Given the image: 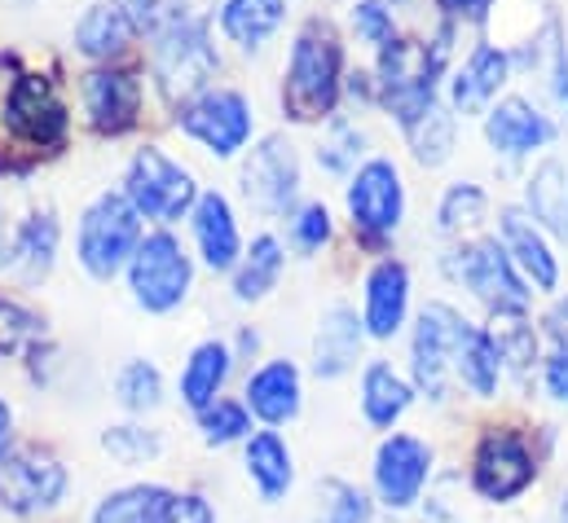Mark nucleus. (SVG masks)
I'll return each mask as SVG.
<instances>
[{
  "label": "nucleus",
  "instance_id": "nucleus-20",
  "mask_svg": "<svg viewBox=\"0 0 568 523\" xmlns=\"http://www.w3.org/2000/svg\"><path fill=\"white\" fill-rule=\"evenodd\" d=\"M194 238L199 252L212 268H230L239 260V229H234V212L221 194H203L194 203Z\"/></svg>",
  "mask_w": 568,
  "mask_h": 523
},
{
  "label": "nucleus",
  "instance_id": "nucleus-30",
  "mask_svg": "<svg viewBox=\"0 0 568 523\" xmlns=\"http://www.w3.org/2000/svg\"><path fill=\"white\" fill-rule=\"evenodd\" d=\"M529 207H534V216L547 229H556L560 238H568V181H565V167L556 158H547L538 167V176L529 185Z\"/></svg>",
  "mask_w": 568,
  "mask_h": 523
},
{
  "label": "nucleus",
  "instance_id": "nucleus-27",
  "mask_svg": "<svg viewBox=\"0 0 568 523\" xmlns=\"http://www.w3.org/2000/svg\"><path fill=\"white\" fill-rule=\"evenodd\" d=\"M410 383L393 375V366L375 361L366 375H362V409H366V422L371 427H393L406 409H410Z\"/></svg>",
  "mask_w": 568,
  "mask_h": 523
},
{
  "label": "nucleus",
  "instance_id": "nucleus-35",
  "mask_svg": "<svg viewBox=\"0 0 568 523\" xmlns=\"http://www.w3.org/2000/svg\"><path fill=\"white\" fill-rule=\"evenodd\" d=\"M58 252V225L49 216H31L18 229V260L27 264V277H44Z\"/></svg>",
  "mask_w": 568,
  "mask_h": 523
},
{
  "label": "nucleus",
  "instance_id": "nucleus-19",
  "mask_svg": "<svg viewBox=\"0 0 568 523\" xmlns=\"http://www.w3.org/2000/svg\"><path fill=\"white\" fill-rule=\"evenodd\" d=\"M485 136H489V145L503 150V154H525V150H538L542 141H551V124H547L529 102L511 98V102H498V106L489 111Z\"/></svg>",
  "mask_w": 568,
  "mask_h": 523
},
{
  "label": "nucleus",
  "instance_id": "nucleus-21",
  "mask_svg": "<svg viewBox=\"0 0 568 523\" xmlns=\"http://www.w3.org/2000/svg\"><path fill=\"white\" fill-rule=\"evenodd\" d=\"M362 326H366V321H357V312H348V308H331V312L322 317L317 343H313V352H317V375H322V379H339V375L357 361Z\"/></svg>",
  "mask_w": 568,
  "mask_h": 523
},
{
  "label": "nucleus",
  "instance_id": "nucleus-38",
  "mask_svg": "<svg viewBox=\"0 0 568 523\" xmlns=\"http://www.w3.org/2000/svg\"><path fill=\"white\" fill-rule=\"evenodd\" d=\"M102 449L115 458V462H124V466H138V462H150V458H159V435L154 431H145V427H111L106 435H102Z\"/></svg>",
  "mask_w": 568,
  "mask_h": 523
},
{
  "label": "nucleus",
  "instance_id": "nucleus-14",
  "mask_svg": "<svg viewBox=\"0 0 568 523\" xmlns=\"http://www.w3.org/2000/svg\"><path fill=\"white\" fill-rule=\"evenodd\" d=\"M348 212H353V225L366 238H384V234L397 229V221H402V176L388 158H371L353 176Z\"/></svg>",
  "mask_w": 568,
  "mask_h": 523
},
{
  "label": "nucleus",
  "instance_id": "nucleus-51",
  "mask_svg": "<svg viewBox=\"0 0 568 523\" xmlns=\"http://www.w3.org/2000/svg\"><path fill=\"white\" fill-rule=\"evenodd\" d=\"M560 523H568V493H565V502H560Z\"/></svg>",
  "mask_w": 568,
  "mask_h": 523
},
{
  "label": "nucleus",
  "instance_id": "nucleus-17",
  "mask_svg": "<svg viewBox=\"0 0 568 523\" xmlns=\"http://www.w3.org/2000/svg\"><path fill=\"white\" fill-rule=\"evenodd\" d=\"M406 299H410V273L406 264L384 260L366 277V330L375 339H393L406 321Z\"/></svg>",
  "mask_w": 568,
  "mask_h": 523
},
{
  "label": "nucleus",
  "instance_id": "nucleus-8",
  "mask_svg": "<svg viewBox=\"0 0 568 523\" xmlns=\"http://www.w3.org/2000/svg\"><path fill=\"white\" fill-rule=\"evenodd\" d=\"M454 277H463L494 317H525V308H529V290H525L516 264L507 256V247H498L494 238L458 252Z\"/></svg>",
  "mask_w": 568,
  "mask_h": 523
},
{
  "label": "nucleus",
  "instance_id": "nucleus-11",
  "mask_svg": "<svg viewBox=\"0 0 568 523\" xmlns=\"http://www.w3.org/2000/svg\"><path fill=\"white\" fill-rule=\"evenodd\" d=\"M467 330L471 326L449 304H432V308L419 312V326H415V383L432 400L445 396V370H449V361H458V348H463Z\"/></svg>",
  "mask_w": 568,
  "mask_h": 523
},
{
  "label": "nucleus",
  "instance_id": "nucleus-41",
  "mask_svg": "<svg viewBox=\"0 0 568 523\" xmlns=\"http://www.w3.org/2000/svg\"><path fill=\"white\" fill-rule=\"evenodd\" d=\"M291 238H295L300 252H317V247L331 238V212H326L322 203L304 207V212L295 216V225H291Z\"/></svg>",
  "mask_w": 568,
  "mask_h": 523
},
{
  "label": "nucleus",
  "instance_id": "nucleus-36",
  "mask_svg": "<svg viewBox=\"0 0 568 523\" xmlns=\"http://www.w3.org/2000/svg\"><path fill=\"white\" fill-rule=\"evenodd\" d=\"M115 396H120L124 409L145 413V409H154L163 400V379H159V370L150 361H129L120 370V379H115Z\"/></svg>",
  "mask_w": 568,
  "mask_h": 523
},
{
  "label": "nucleus",
  "instance_id": "nucleus-43",
  "mask_svg": "<svg viewBox=\"0 0 568 523\" xmlns=\"http://www.w3.org/2000/svg\"><path fill=\"white\" fill-rule=\"evenodd\" d=\"M159 523H216V515L199 493H172L159 511Z\"/></svg>",
  "mask_w": 568,
  "mask_h": 523
},
{
  "label": "nucleus",
  "instance_id": "nucleus-3",
  "mask_svg": "<svg viewBox=\"0 0 568 523\" xmlns=\"http://www.w3.org/2000/svg\"><path fill=\"white\" fill-rule=\"evenodd\" d=\"M142 247V212L129 203V194H102L80 225V264L111 281L124 264H133Z\"/></svg>",
  "mask_w": 568,
  "mask_h": 523
},
{
  "label": "nucleus",
  "instance_id": "nucleus-2",
  "mask_svg": "<svg viewBox=\"0 0 568 523\" xmlns=\"http://www.w3.org/2000/svg\"><path fill=\"white\" fill-rule=\"evenodd\" d=\"M154 75L163 98L176 106L203 98L207 80L216 75V49L207 40V27L194 18H168L159 27V49H154Z\"/></svg>",
  "mask_w": 568,
  "mask_h": 523
},
{
  "label": "nucleus",
  "instance_id": "nucleus-49",
  "mask_svg": "<svg viewBox=\"0 0 568 523\" xmlns=\"http://www.w3.org/2000/svg\"><path fill=\"white\" fill-rule=\"evenodd\" d=\"M556 84H560V102H568V53H565V44H556Z\"/></svg>",
  "mask_w": 568,
  "mask_h": 523
},
{
  "label": "nucleus",
  "instance_id": "nucleus-22",
  "mask_svg": "<svg viewBox=\"0 0 568 523\" xmlns=\"http://www.w3.org/2000/svg\"><path fill=\"white\" fill-rule=\"evenodd\" d=\"M230 348L225 343H199L194 352H190V361H185V375H181V400L194 409V413H203L207 404H216V396L225 388V379H230Z\"/></svg>",
  "mask_w": 568,
  "mask_h": 523
},
{
  "label": "nucleus",
  "instance_id": "nucleus-7",
  "mask_svg": "<svg viewBox=\"0 0 568 523\" xmlns=\"http://www.w3.org/2000/svg\"><path fill=\"white\" fill-rule=\"evenodd\" d=\"M538 475V458L520 431H489L471 462V484L485 502H511L520 498Z\"/></svg>",
  "mask_w": 568,
  "mask_h": 523
},
{
  "label": "nucleus",
  "instance_id": "nucleus-34",
  "mask_svg": "<svg viewBox=\"0 0 568 523\" xmlns=\"http://www.w3.org/2000/svg\"><path fill=\"white\" fill-rule=\"evenodd\" d=\"M40 339H44V321L22 304L0 299V357H27L40 348Z\"/></svg>",
  "mask_w": 568,
  "mask_h": 523
},
{
  "label": "nucleus",
  "instance_id": "nucleus-44",
  "mask_svg": "<svg viewBox=\"0 0 568 523\" xmlns=\"http://www.w3.org/2000/svg\"><path fill=\"white\" fill-rule=\"evenodd\" d=\"M547 392L556 396V400H568V348H560L547 361Z\"/></svg>",
  "mask_w": 568,
  "mask_h": 523
},
{
  "label": "nucleus",
  "instance_id": "nucleus-48",
  "mask_svg": "<svg viewBox=\"0 0 568 523\" xmlns=\"http://www.w3.org/2000/svg\"><path fill=\"white\" fill-rule=\"evenodd\" d=\"M111 4H120L129 18H133V27H145L154 13H150V0H111Z\"/></svg>",
  "mask_w": 568,
  "mask_h": 523
},
{
  "label": "nucleus",
  "instance_id": "nucleus-6",
  "mask_svg": "<svg viewBox=\"0 0 568 523\" xmlns=\"http://www.w3.org/2000/svg\"><path fill=\"white\" fill-rule=\"evenodd\" d=\"M133 295L145 312H172L185 290H190V260L172 234H150L142 238L138 256L129 264Z\"/></svg>",
  "mask_w": 568,
  "mask_h": 523
},
{
  "label": "nucleus",
  "instance_id": "nucleus-1",
  "mask_svg": "<svg viewBox=\"0 0 568 523\" xmlns=\"http://www.w3.org/2000/svg\"><path fill=\"white\" fill-rule=\"evenodd\" d=\"M339 40L326 22H308L291 49V66L283 80V111L295 124H313L335 111L339 98Z\"/></svg>",
  "mask_w": 568,
  "mask_h": 523
},
{
  "label": "nucleus",
  "instance_id": "nucleus-16",
  "mask_svg": "<svg viewBox=\"0 0 568 523\" xmlns=\"http://www.w3.org/2000/svg\"><path fill=\"white\" fill-rule=\"evenodd\" d=\"M84 106L98 132H129L142 111V80L133 71H93L84 75Z\"/></svg>",
  "mask_w": 568,
  "mask_h": 523
},
{
  "label": "nucleus",
  "instance_id": "nucleus-26",
  "mask_svg": "<svg viewBox=\"0 0 568 523\" xmlns=\"http://www.w3.org/2000/svg\"><path fill=\"white\" fill-rule=\"evenodd\" d=\"M286 13V0H225L221 9V27L234 44L243 49H261Z\"/></svg>",
  "mask_w": 568,
  "mask_h": 523
},
{
  "label": "nucleus",
  "instance_id": "nucleus-37",
  "mask_svg": "<svg viewBox=\"0 0 568 523\" xmlns=\"http://www.w3.org/2000/svg\"><path fill=\"white\" fill-rule=\"evenodd\" d=\"M199 427H203V440H207V444H234V440H243V435L252 431L247 409L234 404V400H216V404H207V409L199 413Z\"/></svg>",
  "mask_w": 568,
  "mask_h": 523
},
{
  "label": "nucleus",
  "instance_id": "nucleus-5",
  "mask_svg": "<svg viewBox=\"0 0 568 523\" xmlns=\"http://www.w3.org/2000/svg\"><path fill=\"white\" fill-rule=\"evenodd\" d=\"M67 493V466L44 449H9L0 458V506L9 515L53 511Z\"/></svg>",
  "mask_w": 568,
  "mask_h": 523
},
{
  "label": "nucleus",
  "instance_id": "nucleus-10",
  "mask_svg": "<svg viewBox=\"0 0 568 523\" xmlns=\"http://www.w3.org/2000/svg\"><path fill=\"white\" fill-rule=\"evenodd\" d=\"M176 124L190 132L194 141H203L212 154L230 158V154H234V150H243V145H247V136H252V106H247V98H243V93L212 89V93H203V98L185 102V106H181V115H176Z\"/></svg>",
  "mask_w": 568,
  "mask_h": 523
},
{
  "label": "nucleus",
  "instance_id": "nucleus-18",
  "mask_svg": "<svg viewBox=\"0 0 568 523\" xmlns=\"http://www.w3.org/2000/svg\"><path fill=\"white\" fill-rule=\"evenodd\" d=\"M247 409L270 422L283 427L300 413V370L291 361H270L247 379Z\"/></svg>",
  "mask_w": 568,
  "mask_h": 523
},
{
  "label": "nucleus",
  "instance_id": "nucleus-12",
  "mask_svg": "<svg viewBox=\"0 0 568 523\" xmlns=\"http://www.w3.org/2000/svg\"><path fill=\"white\" fill-rule=\"evenodd\" d=\"M4 124H9L13 136H22L27 145L58 150V145L67 141V106L58 102V93L49 89L44 75H22V80L9 89Z\"/></svg>",
  "mask_w": 568,
  "mask_h": 523
},
{
  "label": "nucleus",
  "instance_id": "nucleus-15",
  "mask_svg": "<svg viewBox=\"0 0 568 523\" xmlns=\"http://www.w3.org/2000/svg\"><path fill=\"white\" fill-rule=\"evenodd\" d=\"M243 189H247V198H252L256 207H265V212H286V207H291V198H295V189H300V163H295L291 141L265 136V141L252 150V158H247V167H243Z\"/></svg>",
  "mask_w": 568,
  "mask_h": 523
},
{
  "label": "nucleus",
  "instance_id": "nucleus-31",
  "mask_svg": "<svg viewBox=\"0 0 568 523\" xmlns=\"http://www.w3.org/2000/svg\"><path fill=\"white\" fill-rule=\"evenodd\" d=\"M168 498H172V493L159 489V484L120 489V493H111V498L98 506L93 523H159V511H163Z\"/></svg>",
  "mask_w": 568,
  "mask_h": 523
},
{
  "label": "nucleus",
  "instance_id": "nucleus-47",
  "mask_svg": "<svg viewBox=\"0 0 568 523\" xmlns=\"http://www.w3.org/2000/svg\"><path fill=\"white\" fill-rule=\"evenodd\" d=\"M547 330L556 335V343H560V348H568V299H560V304L547 312Z\"/></svg>",
  "mask_w": 568,
  "mask_h": 523
},
{
  "label": "nucleus",
  "instance_id": "nucleus-50",
  "mask_svg": "<svg viewBox=\"0 0 568 523\" xmlns=\"http://www.w3.org/2000/svg\"><path fill=\"white\" fill-rule=\"evenodd\" d=\"M9 427H13V413H9V404L0 400V458L9 453Z\"/></svg>",
  "mask_w": 568,
  "mask_h": 523
},
{
  "label": "nucleus",
  "instance_id": "nucleus-39",
  "mask_svg": "<svg viewBox=\"0 0 568 523\" xmlns=\"http://www.w3.org/2000/svg\"><path fill=\"white\" fill-rule=\"evenodd\" d=\"M485 216V194L476 189V185H454L449 194H445V203H440V229H463V225H476Z\"/></svg>",
  "mask_w": 568,
  "mask_h": 523
},
{
  "label": "nucleus",
  "instance_id": "nucleus-25",
  "mask_svg": "<svg viewBox=\"0 0 568 523\" xmlns=\"http://www.w3.org/2000/svg\"><path fill=\"white\" fill-rule=\"evenodd\" d=\"M503 80H507V53L494 49V44H480V49L471 53V62L463 66V75L454 80V106H458L463 115L480 111V106L498 93Z\"/></svg>",
  "mask_w": 568,
  "mask_h": 523
},
{
  "label": "nucleus",
  "instance_id": "nucleus-23",
  "mask_svg": "<svg viewBox=\"0 0 568 523\" xmlns=\"http://www.w3.org/2000/svg\"><path fill=\"white\" fill-rule=\"evenodd\" d=\"M247 475H252V484L261 489L265 502H283L291 493L295 466H291V449L283 444L278 431H261V435L247 440Z\"/></svg>",
  "mask_w": 568,
  "mask_h": 523
},
{
  "label": "nucleus",
  "instance_id": "nucleus-40",
  "mask_svg": "<svg viewBox=\"0 0 568 523\" xmlns=\"http://www.w3.org/2000/svg\"><path fill=\"white\" fill-rule=\"evenodd\" d=\"M353 22H357V35L371 40V44H388L393 40V9L384 0H362L353 9Z\"/></svg>",
  "mask_w": 568,
  "mask_h": 523
},
{
  "label": "nucleus",
  "instance_id": "nucleus-32",
  "mask_svg": "<svg viewBox=\"0 0 568 523\" xmlns=\"http://www.w3.org/2000/svg\"><path fill=\"white\" fill-rule=\"evenodd\" d=\"M278 273H283V247H278V238L265 234V238L252 243L247 260H243V268H239V277H234V295H239V299H261V295L274 290Z\"/></svg>",
  "mask_w": 568,
  "mask_h": 523
},
{
  "label": "nucleus",
  "instance_id": "nucleus-4",
  "mask_svg": "<svg viewBox=\"0 0 568 523\" xmlns=\"http://www.w3.org/2000/svg\"><path fill=\"white\" fill-rule=\"evenodd\" d=\"M445 66V40L440 44H419V40H388L384 58H379V75H384V102L388 111L406 124H415L427 106H436L432 89L436 75Z\"/></svg>",
  "mask_w": 568,
  "mask_h": 523
},
{
  "label": "nucleus",
  "instance_id": "nucleus-28",
  "mask_svg": "<svg viewBox=\"0 0 568 523\" xmlns=\"http://www.w3.org/2000/svg\"><path fill=\"white\" fill-rule=\"evenodd\" d=\"M133 31H138V27H133V18H129L120 4H93V9L80 18V27H75V44H80V53H89V58H111V53H120V49L129 44Z\"/></svg>",
  "mask_w": 568,
  "mask_h": 523
},
{
  "label": "nucleus",
  "instance_id": "nucleus-24",
  "mask_svg": "<svg viewBox=\"0 0 568 523\" xmlns=\"http://www.w3.org/2000/svg\"><path fill=\"white\" fill-rule=\"evenodd\" d=\"M503 238H507V256H516V264L534 277V286L556 290L560 281V264L551 256V247L542 243V234L529 225V216L520 212H503Z\"/></svg>",
  "mask_w": 568,
  "mask_h": 523
},
{
  "label": "nucleus",
  "instance_id": "nucleus-45",
  "mask_svg": "<svg viewBox=\"0 0 568 523\" xmlns=\"http://www.w3.org/2000/svg\"><path fill=\"white\" fill-rule=\"evenodd\" d=\"M357 145H362V136H357V132H339V141L322 150V158H326V167H335V172H344V167H348V158H353L348 150H357Z\"/></svg>",
  "mask_w": 568,
  "mask_h": 523
},
{
  "label": "nucleus",
  "instance_id": "nucleus-33",
  "mask_svg": "<svg viewBox=\"0 0 568 523\" xmlns=\"http://www.w3.org/2000/svg\"><path fill=\"white\" fill-rule=\"evenodd\" d=\"M406 136H410V145H415V158L427 163V167H436V163H445L449 150H454V120H449L440 106H427L415 124H406Z\"/></svg>",
  "mask_w": 568,
  "mask_h": 523
},
{
  "label": "nucleus",
  "instance_id": "nucleus-9",
  "mask_svg": "<svg viewBox=\"0 0 568 523\" xmlns=\"http://www.w3.org/2000/svg\"><path fill=\"white\" fill-rule=\"evenodd\" d=\"M129 203L154 216V221H181L194 203V181L185 167H176L163 150L145 145L138 150V158L129 163Z\"/></svg>",
  "mask_w": 568,
  "mask_h": 523
},
{
  "label": "nucleus",
  "instance_id": "nucleus-13",
  "mask_svg": "<svg viewBox=\"0 0 568 523\" xmlns=\"http://www.w3.org/2000/svg\"><path fill=\"white\" fill-rule=\"evenodd\" d=\"M432 475V449L415 435H388L375 453V493L388 511H406L419 502Z\"/></svg>",
  "mask_w": 568,
  "mask_h": 523
},
{
  "label": "nucleus",
  "instance_id": "nucleus-29",
  "mask_svg": "<svg viewBox=\"0 0 568 523\" xmlns=\"http://www.w3.org/2000/svg\"><path fill=\"white\" fill-rule=\"evenodd\" d=\"M458 375L463 383L476 396H494L498 392V375H503V352H498V339L489 330H467L463 348H458Z\"/></svg>",
  "mask_w": 568,
  "mask_h": 523
},
{
  "label": "nucleus",
  "instance_id": "nucleus-46",
  "mask_svg": "<svg viewBox=\"0 0 568 523\" xmlns=\"http://www.w3.org/2000/svg\"><path fill=\"white\" fill-rule=\"evenodd\" d=\"M489 4H494V0H440L445 13H454V18H471V22H480V18L489 13Z\"/></svg>",
  "mask_w": 568,
  "mask_h": 523
},
{
  "label": "nucleus",
  "instance_id": "nucleus-42",
  "mask_svg": "<svg viewBox=\"0 0 568 523\" xmlns=\"http://www.w3.org/2000/svg\"><path fill=\"white\" fill-rule=\"evenodd\" d=\"M326 523H371V502L353 484H335V502L326 506Z\"/></svg>",
  "mask_w": 568,
  "mask_h": 523
}]
</instances>
